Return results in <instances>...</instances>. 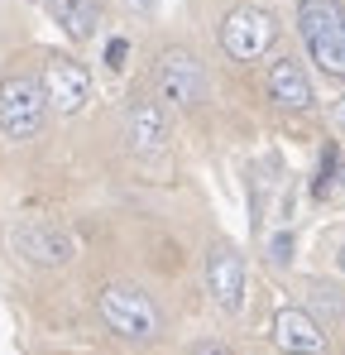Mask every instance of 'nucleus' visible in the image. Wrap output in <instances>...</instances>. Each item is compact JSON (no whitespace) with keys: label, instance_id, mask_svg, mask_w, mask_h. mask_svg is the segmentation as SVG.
<instances>
[{"label":"nucleus","instance_id":"obj_18","mask_svg":"<svg viewBox=\"0 0 345 355\" xmlns=\"http://www.w3.org/2000/svg\"><path fill=\"white\" fill-rule=\"evenodd\" d=\"M336 125H345V96L336 101Z\"/></svg>","mask_w":345,"mask_h":355},{"label":"nucleus","instance_id":"obj_3","mask_svg":"<svg viewBox=\"0 0 345 355\" xmlns=\"http://www.w3.org/2000/svg\"><path fill=\"white\" fill-rule=\"evenodd\" d=\"M48 116V96H44V82L34 77H5L0 82V135L24 144L44 130Z\"/></svg>","mask_w":345,"mask_h":355},{"label":"nucleus","instance_id":"obj_9","mask_svg":"<svg viewBox=\"0 0 345 355\" xmlns=\"http://www.w3.org/2000/svg\"><path fill=\"white\" fill-rule=\"evenodd\" d=\"M125 135H130V144H134V154H144V159H154V154H163V144H168V116H163V106L159 101H130V111H125Z\"/></svg>","mask_w":345,"mask_h":355},{"label":"nucleus","instance_id":"obj_12","mask_svg":"<svg viewBox=\"0 0 345 355\" xmlns=\"http://www.w3.org/2000/svg\"><path fill=\"white\" fill-rule=\"evenodd\" d=\"M53 19L72 39H91L101 24V5L96 0H53Z\"/></svg>","mask_w":345,"mask_h":355},{"label":"nucleus","instance_id":"obj_15","mask_svg":"<svg viewBox=\"0 0 345 355\" xmlns=\"http://www.w3.org/2000/svg\"><path fill=\"white\" fill-rule=\"evenodd\" d=\"M312 293H317V302H321L326 312H336V317L345 312V302H341V297H331V288H312Z\"/></svg>","mask_w":345,"mask_h":355},{"label":"nucleus","instance_id":"obj_7","mask_svg":"<svg viewBox=\"0 0 345 355\" xmlns=\"http://www.w3.org/2000/svg\"><path fill=\"white\" fill-rule=\"evenodd\" d=\"M44 96H48L53 111L77 116V111L87 106V96H91V77H87V67L72 62V58H48V62H44Z\"/></svg>","mask_w":345,"mask_h":355},{"label":"nucleus","instance_id":"obj_11","mask_svg":"<svg viewBox=\"0 0 345 355\" xmlns=\"http://www.w3.org/2000/svg\"><path fill=\"white\" fill-rule=\"evenodd\" d=\"M269 96L283 111H307L312 106V82H307V72H302L297 58H278L269 67Z\"/></svg>","mask_w":345,"mask_h":355},{"label":"nucleus","instance_id":"obj_10","mask_svg":"<svg viewBox=\"0 0 345 355\" xmlns=\"http://www.w3.org/2000/svg\"><path fill=\"white\" fill-rule=\"evenodd\" d=\"M206 288H211V297L226 312L240 307V297H245V259L230 245H211V254H206Z\"/></svg>","mask_w":345,"mask_h":355},{"label":"nucleus","instance_id":"obj_13","mask_svg":"<svg viewBox=\"0 0 345 355\" xmlns=\"http://www.w3.org/2000/svg\"><path fill=\"white\" fill-rule=\"evenodd\" d=\"M125 53H130V44H125V39H111V49H106V62H111L115 72L125 67Z\"/></svg>","mask_w":345,"mask_h":355},{"label":"nucleus","instance_id":"obj_17","mask_svg":"<svg viewBox=\"0 0 345 355\" xmlns=\"http://www.w3.org/2000/svg\"><path fill=\"white\" fill-rule=\"evenodd\" d=\"M125 5H130V10H134V15H149V10H154V5H159V0H125Z\"/></svg>","mask_w":345,"mask_h":355},{"label":"nucleus","instance_id":"obj_21","mask_svg":"<svg viewBox=\"0 0 345 355\" xmlns=\"http://www.w3.org/2000/svg\"><path fill=\"white\" fill-rule=\"evenodd\" d=\"M34 5H53V0H34Z\"/></svg>","mask_w":345,"mask_h":355},{"label":"nucleus","instance_id":"obj_14","mask_svg":"<svg viewBox=\"0 0 345 355\" xmlns=\"http://www.w3.org/2000/svg\"><path fill=\"white\" fill-rule=\"evenodd\" d=\"M187 355H235V351H230L226 341H197V346H192Z\"/></svg>","mask_w":345,"mask_h":355},{"label":"nucleus","instance_id":"obj_6","mask_svg":"<svg viewBox=\"0 0 345 355\" xmlns=\"http://www.w3.org/2000/svg\"><path fill=\"white\" fill-rule=\"evenodd\" d=\"M10 240H15V250H19L29 264H48V269L67 264V259L77 254L72 236H67L62 226H53V221H19Z\"/></svg>","mask_w":345,"mask_h":355},{"label":"nucleus","instance_id":"obj_20","mask_svg":"<svg viewBox=\"0 0 345 355\" xmlns=\"http://www.w3.org/2000/svg\"><path fill=\"white\" fill-rule=\"evenodd\" d=\"M336 178H341V192H345V159L336 164Z\"/></svg>","mask_w":345,"mask_h":355},{"label":"nucleus","instance_id":"obj_1","mask_svg":"<svg viewBox=\"0 0 345 355\" xmlns=\"http://www.w3.org/2000/svg\"><path fill=\"white\" fill-rule=\"evenodd\" d=\"M297 34L326 77H345V10L341 0H297Z\"/></svg>","mask_w":345,"mask_h":355},{"label":"nucleus","instance_id":"obj_8","mask_svg":"<svg viewBox=\"0 0 345 355\" xmlns=\"http://www.w3.org/2000/svg\"><path fill=\"white\" fill-rule=\"evenodd\" d=\"M274 341L288 355H321L326 351V331H321V322L307 307H283L274 317Z\"/></svg>","mask_w":345,"mask_h":355},{"label":"nucleus","instance_id":"obj_19","mask_svg":"<svg viewBox=\"0 0 345 355\" xmlns=\"http://www.w3.org/2000/svg\"><path fill=\"white\" fill-rule=\"evenodd\" d=\"M336 269H341V274H345V245H341V250H336Z\"/></svg>","mask_w":345,"mask_h":355},{"label":"nucleus","instance_id":"obj_2","mask_svg":"<svg viewBox=\"0 0 345 355\" xmlns=\"http://www.w3.org/2000/svg\"><path fill=\"white\" fill-rule=\"evenodd\" d=\"M96 307H101V322L111 327L115 336H125V341H154L163 331L159 302L144 288H134V284H106L96 293Z\"/></svg>","mask_w":345,"mask_h":355},{"label":"nucleus","instance_id":"obj_5","mask_svg":"<svg viewBox=\"0 0 345 355\" xmlns=\"http://www.w3.org/2000/svg\"><path fill=\"white\" fill-rule=\"evenodd\" d=\"M154 77H159V96L177 111H192L206 96V72H202L197 53H187V49H163Z\"/></svg>","mask_w":345,"mask_h":355},{"label":"nucleus","instance_id":"obj_4","mask_svg":"<svg viewBox=\"0 0 345 355\" xmlns=\"http://www.w3.org/2000/svg\"><path fill=\"white\" fill-rule=\"evenodd\" d=\"M278 39V19L259 5H235L221 19V49L235 62H259Z\"/></svg>","mask_w":345,"mask_h":355},{"label":"nucleus","instance_id":"obj_16","mask_svg":"<svg viewBox=\"0 0 345 355\" xmlns=\"http://www.w3.org/2000/svg\"><path fill=\"white\" fill-rule=\"evenodd\" d=\"M274 259H278V264H288V259H292V254H288V236L274 240Z\"/></svg>","mask_w":345,"mask_h":355}]
</instances>
